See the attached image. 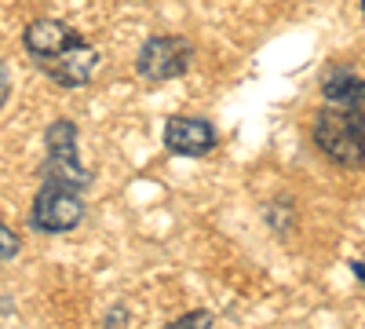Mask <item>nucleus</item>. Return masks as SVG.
<instances>
[{
    "label": "nucleus",
    "mask_w": 365,
    "mask_h": 329,
    "mask_svg": "<svg viewBox=\"0 0 365 329\" xmlns=\"http://www.w3.org/2000/svg\"><path fill=\"white\" fill-rule=\"evenodd\" d=\"M8 99H11V70H8L4 59H0V110L8 106Z\"/></svg>",
    "instance_id": "obj_12"
},
{
    "label": "nucleus",
    "mask_w": 365,
    "mask_h": 329,
    "mask_svg": "<svg viewBox=\"0 0 365 329\" xmlns=\"http://www.w3.org/2000/svg\"><path fill=\"white\" fill-rule=\"evenodd\" d=\"M322 96H325V103L365 110V77H358L351 66H332L322 77Z\"/></svg>",
    "instance_id": "obj_8"
},
{
    "label": "nucleus",
    "mask_w": 365,
    "mask_h": 329,
    "mask_svg": "<svg viewBox=\"0 0 365 329\" xmlns=\"http://www.w3.org/2000/svg\"><path fill=\"white\" fill-rule=\"evenodd\" d=\"M212 322H216V315H212V311H190V315L175 318L168 329H212Z\"/></svg>",
    "instance_id": "obj_10"
},
{
    "label": "nucleus",
    "mask_w": 365,
    "mask_h": 329,
    "mask_svg": "<svg viewBox=\"0 0 365 329\" xmlns=\"http://www.w3.org/2000/svg\"><path fill=\"white\" fill-rule=\"evenodd\" d=\"M84 216H88V205H84L81 191L44 179L34 198V227L41 234H66V231L81 227Z\"/></svg>",
    "instance_id": "obj_3"
},
{
    "label": "nucleus",
    "mask_w": 365,
    "mask_h": 329,
    "mask_svg": "<svg viewBox=\"0 0 365 329\" xmlns=\"http://www.w3.org/2000/svg\"><path fill=\"white\" fill-rule=\"evenodd\" d=\"M125 325H128V308L125 304H113L106 311V318H103V329H125Z\"/></svg>",
    "instance_id": "obj_11"
},
{
    "label": "nucleus",
    "mask_w": 365,
    "mask_h": 329,
    "mask_svg": "<svg viewBox=\"0 0 365 329\" xmlns=\"http://www.w3.org/2000/svg\"><path fill=\"white\" fill-rule=\"evenodd\" d=\"M351 267H354V275H358V282H365V267H361V263H351Z\"/></svg>",
    "instance_id": "obj_13"
},
{
    "label": "nucleus",
    "mask_w": 365,
    "mask_h": 329,
    "mask_svg": "<svg viewBox=\"0 0 365 329\" xmlns=\"http://www.w3.org/2000/svg\"><path fill=\"white\" fill-rule=\"evenodd\" d=\"M190 63H194V44L175 34L150 37L135 55V70L146 81H175L190 70Z\"/></svg>",
    "instance_id": "obj_4"
},
{
    "label": "nucleus",
    "mask_w": 365,
    "mask_h": 329,
    "mask_svg": "<svg viewBox=\"0 0 365 329\" xmlns=\"http://www.w3.org/2000/svg\"><path fill=\"white\" fill-rule=\"evenodd\" d=\"M311 139L332 165L361 168L365 165V110L325 103L314 113Z\"/></svg>",
    "instance_id": "obj_1"
},
{
    "label": "nucleus",
    "mask_w": 365,
    "mask_h": 329,
    "mask_svg": "<svg viewBox=\"0 0 365 329\" xmlns=\"http://www.w3.org/2000/svg\"><path fill=\"white\" fill-rule=\"evenodd\" d=\"M44 165H41V176L51 179V183H66L73 191H84L91 183V172L81 165V151H77V125L58 117L51 121V128L44 132Z\"/></svg>",
    "instance_id": "obj_2"
},
{
    "label": "nucleus",
    "mask_w": 365,
    "mask_h": 329,
    "mask_svg": "<svg viewBox=\"0 0 365 329\" xmlns=\"http://www.w3.org/2000/svg\"><path fill=\"white\" fill-rule=\"evenodd\" d=\"M216 128L205 117H168L165 121V151L175 158H205L216 151Z\"/></svg>",
    "instance_id": "obj_6"
},
{
    "label": "nucleus",
    "mask_w": 365,
    "mask_h": 329,
    "mask_svg": "<svg viewBox=\"0 0 365 329\" xmlns=\"http://www.w3.org/2000/svg\"><path fill=\"white\" fill-rule=\"evenodd\" d=\"M361 15H365V0H361Z\"/></svg>",
    "instance_id": "obj_14"
},
{
    "label": "nucleus",
    "mask_w": 365,
    "mask_h": 329,
    "mask_svg": "<svg viewBox=\"0 0 365 329\" xmlns=\"http://www.w3.org/2000/svg\"><path fill=\"white\" fill-rule=\"evenodd\" d=\"M73 41H81V34L58 19H34L22 34V48L29 51V59H37V66L55 59L58 51H66Z\"/></svg>",
    "instance_id": "obj_7"
},
{
    "label": "nucleus",
    "mask_w": 365,
    "mask_h": 329,
    "mask_svg": "<svg viewBox=\"0 0 365 329\" xmlns=\"http://www.w3.org/2000/svg\"><path fill=\"white\" fill-rule=\"evenodd\" d=\"M99 63H103L99 48L88 44V41L81 37V41H73L66 51H58L55 59L41 63V70H44V77L55 81L58 88H84V84H91V77H96Z\"/></svg>",
    "instance_id": "obj_5"
},
{
    "label": "nucleus",
    "mask_w": 365,
    "mask_h": 329,
    "mask_svg": "<svg viewBox=\"0 0 365 329\" xmlns=\"http://www.w3.org/2000/svg\"><path fill=\"white\" fill-rule=\"evenodd\" d=\"M19 249H22V238H19L4 220H0V260H15Z\"/></svg>",
    "instance_id": "obj_9"
}]
</instances>
